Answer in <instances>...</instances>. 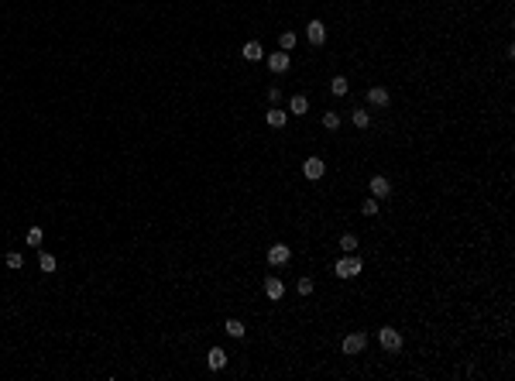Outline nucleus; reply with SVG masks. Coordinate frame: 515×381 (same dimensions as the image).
Wrapping results in <instances>:
<instances>
[{
  "label": "nucleus",
  "mask_w": 515,
  "mask_h": 381,
  "mask_svg": "<svg viewBox=\"0 0 515 381\" xmlns=\"http://www.w3.org/2000/svg\"><path fill=\"white\" fill-rule=\"evenodd\" d=\"M361 268H364V265H361V258H357V254H343L340 261L333 265V275H337V278H354V275H361Z\"/></svg>",
  "instance_id": "f257e3e1"
},
{
  "label": "nucleus",
  "mask_w": 515,
  "mask_h": 381,
  "mask_svg": "<svg viewBox=\"0 0 515 381\" xmlns=\"http://www.w3.org/2000/svg\"><path fill=\"white\" fill-rule=\"evenodd\" d=\"M378 340H381V347H385V350H392V354H395V350H402V333H399V330H392V326L378 330Z\"/></svg>",
  "instance_id": "f03ea898"
},
{
  "label": "nucleus",
  "mask_w": 515,
  "mask_h": 381,
  "mask_svg": "<svg viewBox=\"0 0 515 381\" xmlns=\"http://www.w3.org/2000/svg\"><path fill=\"white\" fill-rule=\"evenodd\" d=\"M364 347H367V336H364V333H351V336H343V354H347V357L361 354Z\"/></svg>",
  "instance_id": "7ed1b4c3"
},
{
  "label": "nucleus",
  "mask_w": 515,
  "mask_h": 381,
  "mask_svg": "<svg viewBox=\"0 0 515 381\" xmlns=\"http://www.w3.org/2000/svg\"><path fill=\"white\" fill-rule=\"evenodd\" d=\"M323 172H326V165H323V158H316V155L302 162V175H306V179H313V182H316V179H323Z\"/></svg>",
  "instance_id": "20e7f679"
},
{
  "label": "nucleus",
  "mask_w": 515,
  "mask_h": 381,
  "mask_svg": "<svg viewBox=\"0 0 515 381\" xmlns=\"http://www.w3.org/2000/svg\"><path fill=\"white\" fill-rule=\"evenodd\" d=\"M289 258H292V251H289L285 244H275V247H268V265H289Z\"/></svg>",
  "instance_id": "39448f33"
},
{
  "label": "nucleus",
  "mask_w": 515,
  "mask_h": 381,
  "mask_svg": "<svg viewBox=\"0 0 515 381\" xmlns=\"http://www.w3.org/2000/svg\"><path fill=\"white\" fill-rule=\"evenodd\" d=\"M306 38L313 41V45H323V41H326V24L323 21H309L306 24Z\"/></svg>",
  "instance_id": "423d86ee"
},
{
  "label": "nucleus",
  "mask_w": 515,
  "mask_h": 381,
  "mask_svg": "<svg viewBox=\"0 0 515 381\" xmlns=\"http://www.w3.org/2000/svg\"><path fill=\"white\" fill-rule=\"evenodd\" d=\"M371 196L375 199H388L392 196V182L385 179V175H375V179H371Z\"/></svg>",
  "instance_id": "0eeeda50"
},
{
  "label": "nucleus",
  "mask_w": 515,
  "mask_h": 381,
  "mask_svg": "<svg viewBox=\"0 0 515 381\" xmlns=\"http://www.w3.org/2000/svg\"><path fill=\"white\" fill-rule=\"evenodd\" d=\"M264 295H268V299H272V302H278V299H282V295H285V285H282V282H278V278H264Z\"/></svg>",
  "instance_id": "6e6552de"
},
{
  "label": "nucleus",
  "mask_w": 515,
  "mask_h": 381,
  "mask_svg": "<svg viewBox=\"0 0 515 381\" xmlns=\"http://www.w3.org/2000/svg\"><path fill=\"white\" fill-rule=\"evenodd\" d=\"M206 368H210V371H223V368H227V354H223L220 347H213V350L206 354Z\"/></svg>",
  "instance_id": "1a4fd4ad"
},
{
  "label": "nucleus",
  "mask_w": 515,
  "mask_h": 381,
  "mask_svg": "<svg viewBox=\"0 0 515 381\" xmlns=\"http://www.w3.org/2000/svg\"><path fill=\"white\" fill-rule=\"evenodd\" d=\"M388 100H392V96H388V90H385V86H371V90H367V103L388 107Z\"/></svg>",
  "instance_id": "9d476101"
},
{
  "label": "nucleus",
  "mask_w": 515,
  "mask_h": 381,
  "mask_svg": "<svg viewBox=\"0 0 515 381\" xmlns=\"http://www.w3.org/2000/svg\"><path fill=\"white\" fill-rule=\"evenodd\" d=\"M289 62H292L289 52H275V55H268V69H272V72H285Z\"/></svg>",
  "instance_id": "9b49d317"
},
{
  "label": "nucleus",
  "mask_w": 515,
  "mask_h": 381,
  "mask_svg": "<svg viewBox=\"0 0 515 381\" xmlns=\"http://www.w3.org/2000/svg\"><path fill=\"white\" fill-rule=\"evenodd\" d=\"M240 55L248 58V62H258V58H264V48H261V41H248V45L240 48Z\"/></svg>",
  "instance_id": "f8f14e48"
},
{
  "label": "nucleus",
  "mask_w": 515,
  "mask_h": 381,
  "mask_svg": "<svg viewBox=\"0 0 515 381\" xmlns=\"http://www.w3.org/2000/svg\"><path fill=\"white\" fill-rule=\"evenodd\" d=\"M264 120H268V124H272L275 131H278V127H285V120H289V117H285V110H278V107H272V110L264 114Z\"/></svg>",
  "instance_id": "ddd939ff"
},
{
  "label": "nucleus",
  "mask_w": 515,
  "mask_h": 381,
  "mask_svg": "<svg viewBox=\"0 0 515 381\" xmlns=\"http://www.w3.org/2000/svg\"><path fill=\"white\" fill-rule=\"evenodd\" d=\"M289 110H292L296 117H306V110H309V100H306V96H292V100H289Z\"/></svg>",
  "instance_id": "4468645a"
},
{
  "label": "nucleus",
  "mask_w": 515,
  "mask_h": 381,
  "mask_svg": "<svg viewBox=\"0 0 515 381\" xmlns=\"http://www.w3.org/2000/svg\"><path fill=\"white\" fill-rule=\"evenodd\" d=\"M347 90H351V82L343 79V76H333V79H330V93H333V96H347Z\"/></svg>",
  "instance_id": "2eb2a0df"
},
{
  "label": "nucleus",
  "mask_w": 515,
  "mask_h": 381,
  "mask_svg": "<svg viewBox=\"0 0 515 381\" xmlns=\"http://www.w3.org/2000/svg\"><path fill=\"white\" fill-rule=\"evenodd\" d=\"M223 330H227V333L234 336V340H240V336L248 333V330H244V323H240V320H227V323H223Z\"/></svg>",
  "instance_id": "dca6fc26"
},
{
  "label": "nucleus",
  "mask_w": 515,
  "mask_h": 381,
  "mask_svg": "<svg viewBox=\"0 0 515 381\" xmlns=\"http://www.w3.org/2000/svg\"><path fill=\"white\" fill-rule=\"evenodd\" d=\"M340 251L343 254H354L357 251V237H354V234H343V237H340Z\"/></svg>",
  "instance_id": "f3484780"
},
{
  "label": "nucleus",
  "mask_w": 515,
  "mask_h": 381,
  "mask_svg": "<svg viewBox=\"0 0 515 381\" xmlns=\"http://www.w3.org/2000/svg\"><path fill=\"white\" fill-rule=\"evenodd\" d=\"M38 268H42V271H55V258H52L48 251H42L38 254Z\"/></svg>",
  "instance_id": "a211bd4d"
},
{
  "label": "nucleus",
  "mask_w": 515,
  "mask_h": 381,
  "mask_svg": "<svg viewBox=\"0 0 515 381\" xmlns=\"http://www.w3.org/2000/svg\"><path fill=\"white\" fill-rule=\"evenodd\" d=\"M351 120H354V127H361V131H364V127L371 124V117H367V110H354V114H351Z\"/></svg>",
  "instance_id": "6ab92c4d"
},
{
  "label": "nucleus",
  "mask_w": 515,
  "mask_h": 381,
  "mask_svg": "<svg viewBox=\"0 0 515 381\" xmlns=\"http://www.w3.org/2000/svg\"><path fill=\"white\" fill-rule=\"evenodd\" d=\"M323 127H326V131H337V127H340V117L333 114V110H326V114H323Z\"/></svg>",
  "instance_id": "aec40b11"
},
{
  "label": "nucleus",
  "mask_w": 515,
  "mask_h": 381,
  "mask_svg": "<svg viewBox=\"0 0 515 381\" xmlns=\"http://www.w3.org/2000/svg\"><path fill=\"white\" fill-rule=\"evenodd\" d=\"M282 52H289V48H296V31H282Z\"/></svg>",
  "instance_id": "412c9836"
},
{
  "label": "nucleus",
  "mask_w": 515,
  "mask_h": 381,
  "mask_svg": "<svg viewBox=\"0 0 515 381\" xmlns=\"http://www.w3.org/2000/svg\"><path fill=\"white\" fill-rule=\"evenodd\" d=\"M361 213H364V217H375V213H378V199L375 196L364 199V203H361Z\"/></svg>",
  "instance_id": "4be33fe9"
},
{
  "label": "nucleus",
  "mask_w": 515,
  "mask_h": 381,
  "mask_svg": "<svg viewBox=\"0 0 515 381\" xmlns=\"http://www.w3.org/2000/svg\"><path fill=\"white\" fill-rule=\"evenodd\" d=\"M4 261H7V268H14V271H17V268L24 265V258H21V254H17V251H11V254H7V258H4Z\"/></svg>",
  "instance_id": "5701e85b"
},
{
  "label": "nucleus",
  "mask_w": 515,
  "mask_h": 381,
  "mask_svg": "<svg viewBox=\"0 0 515 381\" xmlns=\"http://www.w3.org/2000/svg\"><path fill=\"white\" fill-rule=\"evenodd\" d=\"M42 237H45V234H42V227H31V230H28V244H31V247H38V244H42Z\"/></svg>",
  "instance_id": "b1692460"
},
{
  "label": "nucleus",
  "mask_w": 515,
  "mask_h": 381,
  "mask_svg": "<svg viewBox=\"0 0 515 381\" xmlns=\"http://www.w3.org/2000/svg\"><path fill=\"white\" fill-rule=\"evenodd\" d=\"M313 289H316L313 278H299V295H313Z\"/></svg>",
  "instance_id": "393cba45"
},
{
  "label": "nucleus",
  "mask_w": 515,
  "mask_h": 381,
  "mask_svg": "<svg viewBox=\"0 0 515 381\" xmlns=\"http://www.w3.org/2000/svg\"><path fill=\"white\" fill-rule=\"evenodd\" d=\"M268 100H272V107H278V103H282V90L272 86V90H268Z\"/></svg>",
  "instance_id": "a878e982"
}]
</instances>
